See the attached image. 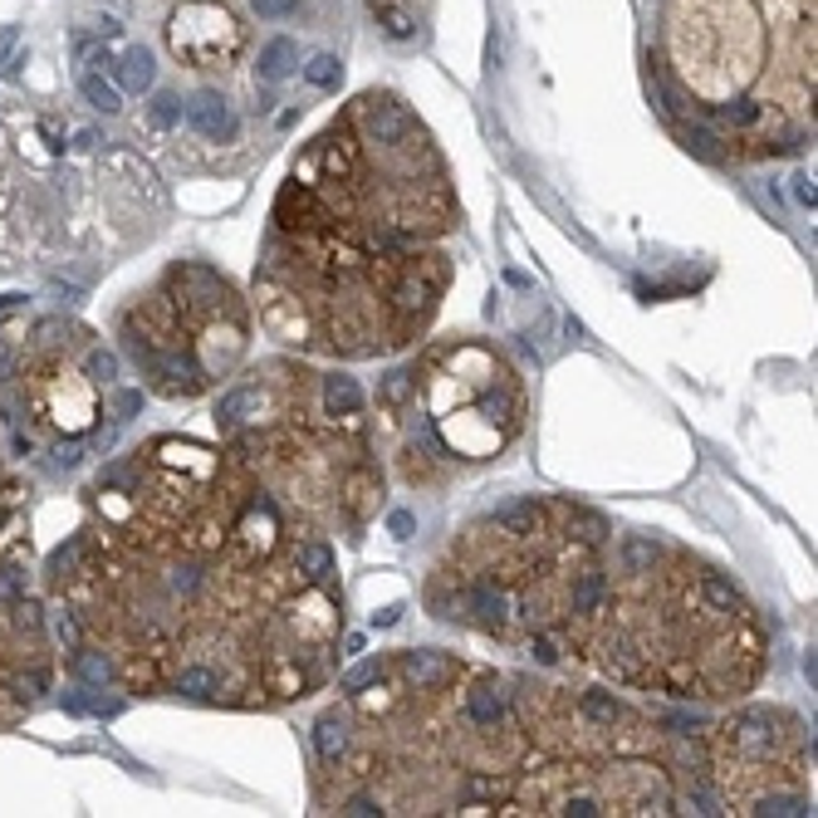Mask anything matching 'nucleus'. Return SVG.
Masks as SVG:
<instances>
[{"instance_id":"nucleus-1","label":"nucleus","mask_w":818,"mask_h":818,"mask_svg":"<svg viewBox=\"0 0 818 818\" xmlns=\"http://www.w3.org/2000/svg\"><path fill=\"white\" fill-rule=\"evenodd\" d=\"M661 99L701 103L726 142H814V0H667Z\"/></svg>"},{"instance_id":"nucleus-2","label":"nucleus","mask_w":818,"mask_h":818,"mask_svg":"<svg viewBox=\"0 0 818 818\" xmlns=\"http://www.w3.org/2000/svg\"><path fill=\"white\" fill-rule=\"evenodd\" d=\"M168 40H172V54L187 64H226L240 54V25L226 5H207V0H191L182 5L177 21L168 25Z\"/></svg>"},{"instance_id":"nucleus-3","label":"nucleus","mask_w":818,"mask_h":818,"mask_svg":"<svg viewBox=\"0 0 818 818\" xmlns=\"http://www.w3.org/2000/svg\"><path fill=\"white\" fill-rule=\"evenodd\" d=\"M187 119H191V128H197L201 138H211V142L236 138V113H231V103L221 99L216 89H201L197 99L187 103Z\"/></svg>"},{"instance_id":"nucleus-4","label":"nucleus","mask_w":818,"mask_h":818,"mask_svg":"<svg viewBox=\"0 0 818 818\" xmlns=\"http://www.w3.org/2000/svg\"><path fill=\"white\" fill-rule=\"evenodd\" d=\"M456 661L446 657V652H432V647H412V652H402V677L412 681L417 691H436V686H446V681H456Z\"/></svg>"},{"instance_id":"nucleus-5","label":"nucleus","mask_w":818,"mask_h":818,"mask_svg":"<svg viewBox=\"0 0 818 818\" xmlns=\"http://www.w3.org/2000/svg\"><path fill=\"white\" fill-rule=\"evenodd\" d=\"M466 716H471V726H481V730H500L505 716H510L500 681H495V677H475L471 691H466Z\"/></svg>"},{"instance_id":"nucleus-6","label":"nucleus","mask_w":818,"mask_h":818,"mask_svg":"<svg viewBox=\"0 0 818 818\" xmlns=\"http://www.w3.org/2000/svg\"><path fill=\"white\" fill-rule=\"evenodd\" d=\"M373 21L383 25L393 40H412L422 30V15H417V0H368Z\"/></svg>"},{"instance_id":"nucleus-7","label":"nucleus","mask_w":818,"mask_h":818,"mask_svg":"<svg viewBox=\"0 0 818 818\" xmlns=\"http://www.w3.org/2000/svg\"><path fill=\"white\" fill-rule=\"evenodd\" d=\"M540 524H544V505L540 500H520V505H510V510L491 515V530L500 534V540H534Z\"/></svg>"},{"instance_id":"nucleus-8","label":"nucleus","mask_w":818,"mask_h":818,"mask_svg":"<svg viewBox=\"0 0 818 818\" xmlns=\"http://www.w3.org/2000/svg\"><path fill=\"white\" fill-rule=\"evenodd\" d=\"M295 64H299V45L280 35V40H270L265 50H260L256 74H260V84H285L289 74H295Z\"/></svg>"},{"instance_id":"nucleus-9","label":"nucleus","mask_w":818,"mask_h":818,"mask_svg":"<svg viewBox=\"0 0 818 818\" xmlns=\"http://www.w3.org/2000/svg\"><path fill=\"white\" fill-rule=\"evenodd\" d=\"M603 598H608V579H603V569H583L579 579H573V588H569V612H573V618H588V612L603 608Z\"/></svg>"},{"instance_id":"nucleus-10","label":"nucleus","mask_w":818,"mask_h":818,"mask_svg":"<svg viewBox=\"0 0 818 818\" xmlns=\"http://www.w3.org/2000/svg\"><path fill=\"white\" fill-rule=\"evenodd\" d=\"M70 671L84 681V686H109V681L119 677V667H113V657H109V652H99V647H74Z\"/></svg>"},{"instance_id":"nucleus-11","label":"nucleus","mask_w":818,"mask_h":818,"mask_svg":"<svg viewBox=\"0 0 818 818\" xmlns=\"http://www.w3.org/2000/svg\"><path fill=\"white\" fill-rule=\"evenodd\" d=\"M657 554H661V544L652 540V534H628V540L618 544L622 573H637V579H647V573L657 569Z\"/></svg>"},{"instance_id":"nucleus-12","label":"nucleus","mask_w":818,"mask_h":818,"mask_svg":"<svg viewBox=\"0 0 818 818\" xmlns=\"http://www.w3.org/2000/svg\"><path fill=\"white\" fill-rule=\"evenodd\" d=\"M152 79H158V64H152V54L142 50V45L123 50V60H119V84H123V89L142 94V89H152Z\"/></svg>"},{"instance_id":"nucleus-13","label":"nucleus","mask_w":818,"mask_h":818,"mask_svg":"<svg viewBox=\"0 0 818 818\" xmlns=\"http://www.w3.org/2000/svg\"><path fill=\"white\" fill-rule=\"evenodd\" d=\"M348 740L354 735H348V720L338 716V710H329V716L314 726V749H319V759H329V765L348 755Z\"/></svg>"},{"instance_id":"nucleus-14","label":"nucleus","mask_w":818,"mask_h":818,"mask_svg":"<svg viewBox=\"0 0 818 818\" xmlns=\"http://www.w3.org/2000/svg\"><path fill=\"white\" fill-rule=\"evenodd\" d=\"M324 402L334 417H354L358 407H363V387H358V377L334 373V377H324Z\"/></svg>"},{"instance_id":"nucleus-15","label":"nucleus","mask_w":818,"mask_h":818,"mask_svg":"<svg viewBox=\"0 0 818 818\" xmlns=\"http://www.w3.org/2000/svg\"><path fill=\"white\" fill-rule=\"evenodd\" d=\"M696 588H701V603H706L710 612H726V618H730V612H745V608H740L735 583H730L726 573H701Z\"/></svg>"},{"instance_id":"nucleus-16","label":"nucleus","mask_w":818,"mask_h":818,"mask_svg":"<svg viewBox=\"0 0 818 818\" xmlns=\"http://www.w3.org/2000/svg\"><path fill=\"white\" fill-rule=\"evenodd\" d=\"M177 691L191 701H216L221 696V677L211 667H182L177 671Z\"/></svg>"},{"instance_id":"nucleus-17","label":"nucleus","mask_w":818,"mask_h":818,"mask_svg":"<svg viewBox=\"0 0 818 818\" xmlns=\"http://www.w3.org/2000/svg\"><path fill=\"white\" fill-rule=\"evenodd\" d=\"M256 407H260V387H231L216 402V422L236 426V422H246V412H256Z\"/></svg>"},{"instance_id":"nucleus-18","label":"nucleus","mask_w":818,"mask_h":818,"mask_svg":"<svg viewBox=\"0 0 818 818\" xmlns=\"http://www.w3.org/2000/svg\"><path fill=\"white\" fill-rule=\"evenodd\" d=\"M79 94H84V99H89L99 113H119V109H123L119 84H109L103 74H94V70H89V74H79Z\"/></svg>"},{"instance_id":"nucleus-19","label":"nucleus","mask_w":818,"mask_h":818,"mask_svg":"<svg viewBox=\"0 0 818 818\" xmlns=\"http://www.w3.org/2000/svg\"><path fill=\"white\" fill-rule=\"evenodd\" d=\"M579 710L593 720V726H603V730H612V726L622 720V706L608 696V691H583V696H579Z\"/></svg>"},{"instance_id":"nucleus-20","label":"nucleus","mask_w":818,"mask_h":818,"mask_svg":"<svg viewBox=\"0 0 818 818\" xmlns=\"http://www.w3.org/2000/svg\"><path fill=\"white\" fill-rule=\"evenodd\" d=\"M295 559H299V573H309L314 583H324L329 573H334V549H329V544H319V540L314 544H299Z\"/></svg>"},{"instance_id":"nucleus-21","label":"nucleus","mask_w":818,"mask_h":818,"mask_svg":"<svg viewBox=\"0 0 818 818\" xmlns=\"http://www.w3.org/2000/svg\"><path fill=\"white\" fill-rule=\"evenodd\" d=\"M305 79L314 84V89H338V79H344V64H338L334 54H314V60L305 64Z\"/></svg>"},{"instance_id":"nucleus-22","label":"nucleus","mask_w":818,"mask_h":818,"mask_svg":"<svg viewBox=\"0 0 818 818\" xmlns=\"http://www.w3.org/2000/svg\"><path fill=\"white\" fill-rule=\"evenodd\" d=\"M412 393H417V377L412 373H387L383 387H377V402H383V407H402Z\"/></svg>"},{"instance_id":"nucleus-23","label":"nucleus","mask_w":818,"mask_h":818,"mask_svg":"<svg viewBox=\"0 0 818 818\" xmlns=\"http://www.w3.org/2000/svg\"><path fill=\"white\" fill-rule=\"evenodd\" d=\"M25 598V569H15V563H0V608L5 603Z\"/></svg>"},{"instance_id":"nucleus-24","label":"nucleus","mask_w":818,"mask_h":818,"mask_svg":"<svg viewBox=\"0 0 818 818\" xmlns=\"http://www.w3.org/2000/svg\"><path fill=\"white\" fill-rule=\"evenodd\" d=\"M377 677H383V661H377V657L373 661H358V667L344 677V691H363V686H373Z\"/></svg>"},{"instance_id":"nucleus-25","label":"nucleus","mask_w":818,"mask_h":818,"mask_svg":"<svg viewBox=\"0 0 818 818\" xmlns=\"http://www.w3.org/2000/svg\"><path fill=\"white\" fill-rule=\"evenodd\" d=\"M89 377H94V383H103V387H109L113 377H119V358H113V354H103V348H94V354H89Z\"/></svg>"},{"instance_id":"nucleus-26","label":"nucleus","mask_w":818,"mask_h":818,"mask_svg":"<svg viewBox=\"0 0 818 818\" xmlns=\"http://www.w3.org/2000/svg\"><path fill=\"white\" fill-rule=\"evenodd\" d=\"M559 814H569V818H598V814H608V808H603L598 798L579 794V798H563V808H559Z\"/></svg>"},{"instance_id":"nucleus-27","label":"nucleus","mask_w":818,"mask_h":818,"mask_svg":"<svg viewBox=\"0 0 818 818\" xmlns=\"http://www.w3.org/2000/svg\"><path fill=\"white\" fill-rule=\"evenodd\" d=\"M250 5H256L260 21H285V15L295 11V0H250Z\"/></svg>"},{"instance_id":"nucleus-28","label":"nucleus","mask_w":818,"mask_h":818,"mask_svg":"<svg viewBox=\"0 0 818 818\" xmlns=\"http://www.w3.org/2000/svg\"><path fill=\"white\" fill-rule=\"evenodd\" d=\"M54 632H60L64 647H79V622H74V612H54Z\"/></svg>"},{"instance_id":"nucleus-29","label":"nucleus","mask_w":818,"mask_h":818,"mask_svg":"<svg viewBox=\"0 0 818 818\" xmlns=\"http://www.w3.org/2000/svg\"><path fill=\"white\" fill-rule=\"evenodd\" d=\"M168 583H172V593H182V598H191V593H197V583H201V579H197V569H191V563H187V569H177V573H172Z\"/></svg>"},{"instance_id":"nucleus-30","label":"nucleus","mask_w":818,"mask_h":818,"mask_svg":"<svg viewBox=\"0 0 818 818\" xmlns=\"http://www.w3.org/2000/svg\"><path fill=\"white\" fill-rule=\"evenodd\" d=\"M387 530H393L397 540H412L417 520H412V515H407V510H393V515H387Z\"/></svg>"},{"instance_id":"nucleus-31","label":"nucleus","mask_w":818,"mask_h":818,"mask_svg":"<svg viewBox=\"0 0 818 818\" xmlns=\"http://www.w3.org/2000/svg\"><path fill=\"white\" fill-rule=\"evenodd\" d=\"M530 652H534V661H544V667H554V661H559V647H554V637H534Z\"/></svg>"},{"instance_id":"nucleus-32","label":"nucleus","mask_w":818,"mask_h":818,"mask_svg":"<svg viewBox=\"0 0 818 818\" xmlns=\"http://www.w3.org/2000/svg\"><path fill=\"white\" fill-rule=\"evenodd\" d=\"M794 197L814 211V197H818V191H814V172H798V177H794Z\"/></svg>"},{"instance_id":"nucleus-33","label":"nucleus","mask_w":818,"mask_h":818,"mask_svg":"<svg viewBox=\"0 0 818 818\" xmlns=\"http://www.w3.org/2000/svg\"><path fill=\"white\" fill-rule=\"evenodd\" d=\"M15 45H21V30H15V25H0V64H11Z\"/></svg>"},{"instance_id":"nucleus-34","label":"nucleus","mask_w":818,"mask_h":818,"mask_svg":"<svg viewBox=\"0 0 818 818\" xmlns=\"http://www.w3.org/2000/svg\"><path fill=\"white\" fill-rule=\"evenodd\" d=\"M152 119L172 123V119H177V99H172V94H158V103H152Z\"/></svg>"},{"instance_id":"nucleus-35","label":"nucleus","mask_w":818,"mask_h":818,"mask_svg":"<svg viewBox=\"0 0 818 818\" xmlns=\"http://www.w3.org/2000/svg\"><path fill=\"white\" fill-rule=\"evenodd\" d=\"M138 407H142V393H119V422H128Z\"/></svg>"},{"instance_id":"nucleus-36","label":"nucleus","mask_w":818,"mask_h":818,"mask_svg":"<svg viewBox=\"0 0 818 818\" xmlns=\"http://www.w3.org/2000/svg\"><path fill=\"white\" fill-rule=\"evenodd\" d=\"M344 814H363V818H368V814H383V804H377V798H368V794H358L354 804L344 808Z\"/></svg>"},{"instance_id":"nucleus-37","label":"nucleus","mask_w":818,"mask_h":818,"mask_svg":"<svg viewBox=\"0 0 818 818\" xmlns=\"http://www.w3.org/2000/svg\"><path fill=\"white\" fill-rule=\"evenodd\" d=\"M397 618H402V608H397V603H393V608L373 612V628H393V622H397Z\"/></svg>"}]
</instances>
